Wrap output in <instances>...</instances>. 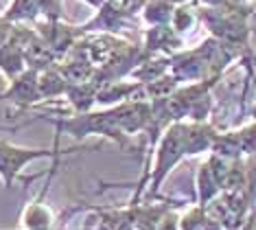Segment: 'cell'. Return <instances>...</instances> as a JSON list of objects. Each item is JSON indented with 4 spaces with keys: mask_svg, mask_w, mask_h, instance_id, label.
<instances>
[{
    "mask_svg": "<svg viewBox=\"0 0 256 230\" xmlns=\"http://www.w3.org/2000/svg\"><path fill=\"white\" fill-rule=\"evenodd\" d=\"M186 125H171L164 132V136L160 140V147L156 151V164H154V173H151V188L158 191V186L164 182V178L168 175L176 164L180 162V158L184 153H188L186 149Z\"/></svg>",
    "mask_w": 256,
    "mask_h": 230,
    "instance_id": "cell-2",
    "label": "cell"
},
{
    "mask_svg": "<svg viewBox=\"0 0 256 230\" xmlns=\"http://www.w3.org/2000/svg\"><path fill=\"white\" fill-rule=\"evenodd\" d=\"M48 186H50V175H48V182L44 184L42 195L33 199L31 204H26L24 213H22V226H24V230H53V213L44 204V195Z\"/></svg>",
    "mask_w": 256,
    "mask_h": 230,
    "instance_id": "cell-4",
    "label": "cell"
},
{
    "mask_svg": "<svg viewBox=\"0 0 256 230\" xmlns=\"http://www.w3.org/2000/svg\"><path fill=\"white\" fill-rule=\"evenodd\" d=\"M0 230H9V228H0Z\"/></svg>",
    "mask_w": 256,
    "mask_h": 230,
    "instance_id": "cell-8",
    "label": "cell"
},
{
    "mask_svg": "<svg viewBox=\"0 0 256 230\" xmlns=\"http://www.w3.org/2000/svg\"><path fill=\"white\" fill-rule=\"evenodd\" d=\"M42 11V0H11L9 7L4 9L2 20L4 22H26L33 20Z\"/></svg>",
    "mask_w": 256,
    "mask_h": 230,
    "instance_id": "cell-5",
    "label": "cell"
},
{
    "mask_svg": "<svg viewBox=\"0 0 256 230\" xmlns=\"http://www.w3.org/2000/svg\"><path fill=\"white\" fill-rule=\"evenodd\" d=\"M40 81L36 73H22L9 81V88L0 94V101H14L20 108H28L33 101H40Z\"/></svg>",
    "mask_w": 256,
    "mask_h": 230,
    "instance_id": "cell-3",
    "label": "cell"
},
{
    "mask_svg": "<svg viewBox=\"0 0 256 230\" xmlns=\"http://www.w3.org/2000/svg\"><path fill=\"white\" fill-rule=\"evenodd\" d=\"M84 3H88V5H90V7H96V9H101V7H103V5H106V3H108V0H84Z\"/></svg>",
    "mask_w": 256,
    "mask_h": 230,
    "instance_id": "cell-7",
    "label": "cell"
},
{
    "mask_svg": "<svg viewBox=\"0 0 256 230\" xmlns=\"http://www.w3.org/2000/svg\"><path fill=\"white\" fill-rule=\"evenodd\" d=\"M57 149H60V134H57V140L50 149L48 147H20L0 138V180H2L4 188L14 186V182L18 180V175L24 171L26 164L42 160V158L60 156Z\"/></svg>",
    "mask_w": 256,
    "mask_h": 230,
    "instance_id": "cell-1",
    "label": "cell"
},
{
    "mask_svg": "<svg viewBox=\"0 0 256 230\" xmlns=\"http://www.w3.org/2000/svg\"><path fill=\"white\" fill-rule=\"evenodd\" d=\"M138 84H112L110 88H106V90H98L96 92V101L103 103V105H110L112 108V103L116 101H127V99H132V92H138Z\"/></svg>",
    "mask_w": 256,
    "mask_h": 230,
    "instance_id": "cell-6",
    "label": "cell"
}]
</instances>
